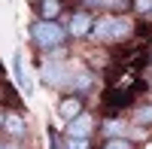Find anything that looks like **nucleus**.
I'll list each match as a JSON object with an SVG mask.
<instances>
[{"label":"nucleus","instance_id":"1","mask_svg":"<svg viewBox=\"0 0 152 149\" xmlns=\"http://www.w3.org/2000/svg\"><path fill=\"white\" fill-rule=\"evenodd\" d=\"M67 28L61 21H55V18H40V21H34L31 24V40L40 46V49H52V46H64V40H67Z\"/></svg>","mask_w":152,"mask_h":149},{"label":"nucleus","instance_id":"2","mask_svg":"<svg viewBox=\"0 0 152 149\" xmlns=\"http://www.w3.org/2000/svg\"><path fill=\"white\" fill-rule=\"evenodd\" d=\"M67 76H70V64H64V61L49 58L40 67V79H43V85H49V88H64Z\"/></svg>","mask_w":152,"mask_h":149},{"label":"nucleus","instance_id":"3","mask_svg":"<svg viewBox=\"0 0 152 149\" xmlns=\"http://www.w3.org/2000/svg\"><path fill=\"white\" fill-rule=\"evenodd\" d=\"M67 91H76V94H88L94 88V73L82 67V64H70V76H67Z\"/></svg>","mask_w":152,"mask_h":149},{"label":"nucleus","instance_id":"4","mask_svg":"<svg viewBox=\"0 0 152 149\" xmlns=\"http://www.w3.org/2000/svg\"><path fill=\"white\" fill-rule=\"evenodd\" d=\"M88 37H91V40H97V43H116V12H107V15L94 18Z\"/></svg>","mask_w":152,"mask_h":149},{"label":"nucleus","instance_id":"5","mask_svg":"<svg viewBox=\"0 0 152 149\" xmlns=\"http://www.w3.org/2000/svg\"><path fill=\"white\" fill-rule=\"evenodd\" d=\"M91 24H94L91 9H79V12H73V15L67 18V34H70V37H76V40H82V37H88Z\"/></svg>","mask_w":152,"mask_h":149},{"label":"nucleus","instance_id":"6","mask_svg":"<svg viewBox=\"0 0 152 149\" xmlns=\"http://www.w3.org/2000/svg\"><path fill=\"white\" fill-rule=\"evenodd\" d=\"M134 101V88H125V85H119V88H110L104 94V110H110V113H119V110H125Z\"/></svg>","mask_w":152,"mask_h":149},{"label":"nucleus","instance_id":"7","mask_svg":"<svg viewBox=\"0 0 152 149\" xmlns=\"http://www.w3.org/2000/svg\"><path fill=\"white\" fill-rule=\"evenodd\" d=\"M91 131H94V116L85 110L79 116L67 119V137H91Z\"/></svg>","mask_w":152,"mask_h":149},{"label":"nucleus","instance_id":"8","mask_svg":"<svg viewBox=\"0 0 152 149\" xmlns=\"http://www.w3.org/2000/svg\"><path fill=\"white\" fill-rule=\"evenodd\" d=\"M82 110H85V104H82V94H76V91L64 94V97L58 101V116L64 119V122H67V119H73V116H79Z\"/></svg>","mask_w":152,"mask_h":149},{"label":"nucleus","instance_id":"9","mask_svg":"<svg viewBox=\"0 0 152 149\" xmlns=\"http://www.w3.org/2000/svg\"><path fill=\"white\" fill-rule=\"evenodd\" d=\"M131 125L134 128H152V104H137L131 113Z\"/></svg>","mask_w":152,"mask_h":149},{"label":"nucleus","instance_id":"10","mask_svg":"<svg viewBox=\"0 0 152 149\" xmlns=\"http://www.w3.org/2000/svg\"><path fill=\"white\" fill-rule=\"evenodd\" d=\"M125 131H128V122L119 119V116H110V119H104V125H100V134H104V137H125Z\"/></svg>","mask_w":152,"mask_h":149},{"label":"nucleus","instance_id":"11","mask_svg":"<svg viewBox=\"0 0 152 149\" xmlns=\"http://www.w3.org/2000/svg\"><path fill=\"white\" fill-rule=\"evenodd\" d=\"M3 128H6V134H9V137H15V140H21V137H24V119H21L18 113H6Z\"/></svg>","mask_w":152,"mask_h":149},{"label":"nucleus","instance_id":"12","mask_svg":"<svg viewBox=\"0 0 152 149\" xmlns=\"http://www.w3.org/2000/svg\"><path fill=\"white\" fill-rule=\"evenodd\" d=\"M37 9H40V18H58L61 15V0H37Z\"/></svg>","mask_w":152,"mask_h":149},{"label":"nucleus","instance_id":"13","mask_svg":"<svg viewBox=\"0 0 152 149\" xmlns=\"http://www.w3.org/2000/svg\"><path fill=\"white\" fill-rule=\"evenodd\" d=\"M12 70H15L18 85H21L24 91H31V79H28V73H24V58H21V52H15V55H12Z\"/></svg>","mask_w":152,"mask_h":149},{"label":"nucleus","instance_id":"14","mask_svg":"<svg viewBox=\"0 0 152 149\" xmlns=\"http://www.w3.org/2000/svg\"><path fill=\"white\" fill-rule=\"evenodd\" d=\"M100 9H107V12H128L131 0H100Z\"/></svg>","mask_w":152,"mask_h":149},{"label":"nucleus","instance_id":"15","mask_svg":"<svg viewBox=\"0 0 152 149\" xmlns=\"http://www.w3.org/2000/svg\"><path fill=\"white\" fill-rule=\"evenodd\" d=\"M104 149H137L128 137H104Z\"/></svg>","mask_w":152,"mask_h":149},{"label":"nucleus","instance_id":"16","mask_svg":"<svg viewBox=\"0 0 152 149\" xmlns=\"http://www.w3.org/2000/svg\"><path fill=\"white\" fill-rule=\"evenodd\" d=\"M64 146L67 149H91V140H88V137H67Z\"/></svg>","mask_w":152,"mask_h":149},{"label":"nucleus","instance_id":"17","mask_svg":"<svg viewBox=\"0 0 152 149\" xmlns=\"http://www.w3.org/2000/svg\"><path fill=\"white\" fill-rule=\"evenodd\" d=\"M131 9H137L140 15H149V9H152V0H131Z\"/></svg>","mask_w":152,"mask_h":149},{"label":"nucleus","instance_id":"18","mask_svg":"<svg viewBox=\"0 0 152 149\" xmlns=\"http://www.w3.org/2000/svg\"><path fill=\"white\" fill-rule=\"evenodd\" d=\"M85 9H100V0H82Z\"/></svg>","mask_w":152,"mask_h":149},{"label":"nucleus","instance_id":"19","mask_svg":"<svg viewBox=\"0 0 152 149\" xmlns=\"http://www.w3.org/2000/svg\"><path fill=\"white\" fill-rule=\"evenodd\" d=\"M3 119H6V110H0V128H3Z\"/></svg>","mask_w":152,"mask_h":149},{"label":"nucleus","instance_id":"20","mask_svg":"<svg viewBox=\"0 0 152 149\" xmlns=\"http://www.w3.org/2000/svg\"><path fill=\"white\" fill-rule=\"evenodd\" d=\"M149 18H152V9H149Z\"/></svg>","mask_w":152,"mask_h":149},{"label":"nucleus","instance_id":"21","mask_svg":"<svg viewBox=\"0 0 152 149\" xmlns=\"http://www.w3.org/2000/svg\"><path fill=\"white\" fill-rule=\"evenodd\" d=\"M0 149H3V146H0Z\"/></svg>","mask_w":152,"mask_h":149}]
</instances>
